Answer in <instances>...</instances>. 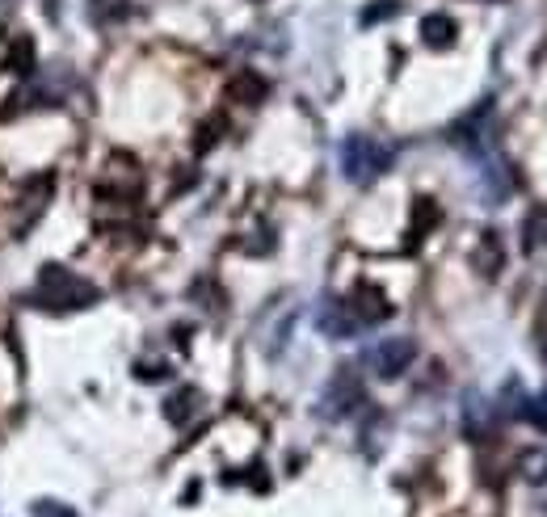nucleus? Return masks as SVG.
<instances>
[{"mask_svg":"<svg viewBox=\"0 0 547 517\" xmlns=\"http://www.w3.org/2000/svg\"><path fill=\"white\" fill-rule=\"evenodd\" d=\"M89 17L97 26H114L123 17H131V5L127 0H89Z\"/></svg>","mask_w":547,"mask_h":517,"instance_id":"obj_8","label":"nucleus"},{"mask_svg":"<svg viewBox=\"0 0 547 517\" xmlns=\"http://www.w3.org/2000/svg\"><path fill=\"white\" fill-rule=\"evenodd\" d=\"M34 517H76V509H68L64 501H34Z\"/></svg>","mask_w":547,"mask_h":517,"instance_id":"obj_14","label":"nucleus"},{"mask_svg":"<svg viewBox=\"0 0 547 517\" xmlns=\"http://www.w3.org/2000/svg\"><path fill=\"white\" fill-rule=\"evenodd\" d=\"M358 400H362L358 375H354V370H337L333 383H329V391H324L320 408H324V417H346V412H350Z\"/></svg>","mask_w":547,"mask_h":517,"instance_id":"obj_4","label":"nucleus"},{"mask_svg":"<svg viewBox=\"0 0 547 517\" xmlns=\"http://www.w3.org/2000/svg\"><path fill=\"white\" fill-rule=\"evenodd\" d=\"M194 404H198V391H177V396L165 404V417H169L173 425H186V421L194 417Z\"/></svg>","mask_w":547,"mask_h":517,"instance_id":"obj_9","label":"nucleus"},{"mask_svg":"<svg viewBox=\"0 0 547 517\" xmlns=\"http://www.w3.org/2000/svg\"><path fill=\"white\" fill-rule=\"evenodd\" d=\"M421 38H425V47H438V51L451 47L455 43V22H451L447 13H430L421 22Z\"/></svg>","mask_w":547,"mask_h":517,"instance_id":"obj_7","label":"nucleus"},{"mask_svg":"<svg viewBox=\"0 0 547 517\" xmlns=\"http://www.w3.org/2000/svg\"><path fill=\"white\" fill-rule=\"evenodd\" d=\"M417 358V341L413 337H388V341H375L367 354H362V366L379 379H400L404 370L413 366Z\"/></svg>","mask_w":547,"mask_h":517,"instance_id":"obj_3","label":"nucleus"},{"mask_svg":"<svg viewBox=\"0 0 547 517\" xmlns=\"http://www.w3.org/2000/svg\"><path fill=\"white\" fill-rule=\"evenodd\" d=\"M97 299H101L97 286L72 270H64V265H43L38 286H34V303L47 307V312H80V307H89Z\"/></svg>","mask_w":547,"mask_h":517,"instance_id":"obj_1","label":"nucleus"},{"mask_svg":"<svg viewBox=\"0 0 547 517\" xmlns=\"http://www.w3.org/2000/svg\"><path fill=\"white\" fill-rule=\"evenodd\" d=\"M396 13H400L396 0H375V9L362 13V26H375V22H383V17H396Z\"/></svg>","mask_w":547,"mask_h":517,"instance_id":"obj_13","label":"nucleus"},{"mask_svg":"<svg viewBox=\"0 0 547 517\" xmlns=\"http://www.w3.org/2000/svg\"><path fill=\"white\" fill-rule=\"evenodd\" d=\"M476 265L484 274H493L497 265H501V253H497V236H484V248H480V257H476Z\"/></svg>","mask_w":547,"mask_h":517,"instance_id":"obj_12","label":"nucleus"},{"mask_svg":"<svg viewBox=\"0 0 547 517\" xmlns=\"http://www.w3.org/2000/svg\"><path fill=\"white\" fill-rule=\"evenodd\" d=\"M526 248H543L547 244V206H535V215L526 219Z\"/></svg>","mask_w":547,"mask_h":517,"instance_id":"obj_10","label":"nucleus"},{"mask_svg":"<svg viewBox=\"0 0 547 517\" xmlns=\"http://www.w3.org/2000/svg\"><path fill=\"white\" fill-rule=\"evenodd\" d=\"M346 307L354 312V320L362 324V328H371V324H379V320H388L392 316V303L383 299L375 286H358V291L346 299Z\"/></svg>","mask_w":547,"mask_h":517,"instance_id":"obj_6","label":"nucleus"},{"mask_svg":"<svg viewBox=\"0 0 547 517\" xmlns=\"http://www.w3.org/2000/svg\"><path fill=\"white\" fill-rule=\"evenodd\" d=\"M392 169V148L388 143H379L371 135H350L346 143H341V173H346L350 181L367 185L375 181L379 173Z\"/></svg>","mask_w":547,"mask_h":517,"instance_id":"obj_2","label":"nucleus"},{"mask_svg":"<svg viewBox=\"0 0 547 517\" xmlns=\"http://www.w3.org/2000/svg\"><path fill=\"white\" fill-rule=\"evenodd\" d=\"M316 328H320V333L324 337H354L358 333V320H354V312H350V307H346V299H329V303H324L320 307V312H316Z\"/></svg>","mask_w":547,"mask_h":517,"instance_id":"obj_5","label":"nucleus"},{"mask_svg":"<svg viewBox=\"0 0 547 517\" xmlns=\"http://www.w3.org/2000/svg\"><path fill=\"white\" fill-rule=\"evenodd\" d=\"M139 379H148V383L169 379V366H139Z\"/></svg>","mask_w":547,"mask_h":517,"instance_id":"obj_15","label":"nucleus"},{"mask_svg":"<svg viewBox=\"0 0 547 517\" xmlns=\"http://www.w3.org/2000/svg\"><path fill=\"white\" fill-rule=\"evenodd\" d=\"M232 97H240V101H257V97H266V80H257L253 72H245L240 80H232V89H228Z\"/></svg>","mask_w":547,"mask_h":517,"instance_id":"obj_11","label":"nucleus"}]
</instances>
